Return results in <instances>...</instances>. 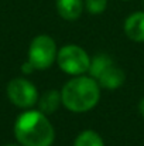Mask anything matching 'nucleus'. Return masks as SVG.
Listing matches in <instances>:
<instances>
[{
  "instance_id": "f257e3e1",
  "label": "nucleus",
  "mask_w": 144,
  "mask_h": 146,
  "mask_svg": "<svg viewBox=\"0 0 144 146\" xmlns=\"http://www.w3.org/2000/svg\"><path fill=\"white\" fill-rule=\"evenodd\" d=\"M14 136L21 146H51L55 141V129L43 112L26 111L16 119Z\"/></svg>"
},
{
  "instance_id": "f03ea898",
  "label": "nucleus",
  "mask_w": 144,
  "mask_h": 146,
  "mask_svg": "<svg viewBox=\"0 0 144 146\" xmlns=\"http://www.w3.org/2000/svg\"><path fill=\"white\" fill-rule=\"evenodd\" d=\"M62 105L74 112L84 113L93 109L100 99V85L92 77L76 75L64 84L61 90Z\"/></svg>"
},
{
  "instance_id": "7ed1b4c3",
  "label": "nucleus",
  "mask_w": 144,
  "mask_h": 146,
  "mask_svg": "<svg viewBox=\"0 0 144 146\" xmlns=\"http://www.w3.org/2000/svg\"><path fill=\"white\" fill-rule=\"evenodd\" d=\"M88 72L100 85V88L110 91L120 88L126 80L124 71L117 67L112 57L106 54H96L93 58H91V67Z\"/></svg>"
},
{
  "instance_id": "20e7f679",
  "label": "nucleus",
  "mask_w": 144,
  "mask_h": 146,
  "mask_svg": "<svg viewBox=\"0 0 144 146\" xmlns=\"http://www.w3.org/2000/svg\"><path fill=\"white\" fill-rule=\"evenodd\" d=\"M57 62L61 71L68 75H84L89 71L91 57L82 47L75 44H66L58 50Z\"/></svg>"
},
{
  "instance_id": "39448f33",
  "label": "nucleus",
  "mask_w": 144,
  "mask_h": 146,
  "mask_svg": "<svg viewBox=\"0 0 144 146\" xmlns=\"http://www.w3.org/2000/svg\"><path fill=\"white\" fill-rule=\"evenodd\" d=\"M57 44L52 37L40 34L33 38L28 47V62L34 70H48L57 61Z\"/></svg>"
},
{
  "instance_id": "423d86ee",
  "label": "nucleus",
  "mask_w": 144,
  "mask_h": 146,
  "mask_svg": "<svg viewBox=\"0 0 144 146\" xmlns=\"http://www.w3.org/2000/svg\"><path fill=\"white\" fill-rule=\"evenodd\" d=\"M7 97L9 101L23 109L31 108L38 102V91L36 88V85L28 81L27 78L23 77H17L13 78L9 84H7Z\"/></svg>"
},
{
  "instance_id": "0eeeda50",
  "label": "nucleus",
  "mask_w": 144,
  "mask_h": 146,
  "mask_svg": "<svg viewBox=\"0 0 144 146\" xmlns=\"http://www.w3.org/2000/svg\"><path fill=\"white\" fill-rule=\"evenodd\" d=\"M124 33L134 43H144V11L132 13L124 20Z\"/></svg>"
},
{
  "instance_id": "6e6552de",
  "label": "nucleus",
  "mask_w": 144,
  "mask_h": 146,
  "mask_svg": "<svg viewBox=\"0 0 144 146\" xmlns=\"http://www.w3.org/2000/svg\"><path fill=\"white\" fill-rule=\"evenodd\" d=\"M58 14L68 21H75L81 17L85 4L84 0H55Z\"/></svg>"
},
{
  "instance_id": "1a4fd4ad",
  "label": "nucleus",
  "mask_w": 144,
  "mask_h": 146,
  "mask_svg": "<svg viewBox=\"0 0 144 146\" xmlns=\"http://www.w3.org/2000/svg\"><path fill=\"white\" fill-rule=\"evenodd\" d=\"M38 111L43 112L44 115H51L54 112L58 111L59 105L62 104L61 99V91H55V90H48L45 91L41 97L38 98Z\"/></svg>"
},
{
  "instance_id": "9d476101",
  "label": "nucleus",
  "mask_w": 144,
  "mask_h": 146,
  "mask_svg": "<svg viewBox=\"0 0 144 146\" xmlns=\"http://www.w3.org/2000/svg\"><path fill=\"white\" fill-rule=\"evenodd\" d=\"M74 146H105V142L97 132L92 129H86V131H82L75 138Z\"/></svg>"
},
{
  "instance_id": "9b49d317",
  "label": "nucleus",
  "mask_w": 144,
  "mask_h": 146,
  "mask_svg": "<svg viewBox=\"0 0 144 146\" xmlns=\"http://www.w3.org/2000/svg\"><path fill=\"white\" fill-rule=\"evenodd\" d=\"M84 4L91 14H102L107 7V0H84Z\"/></svg>"
},
{
  "instance_id": "f8f14e48",
  "label": "nucleus",
  "mask_w": 144,
  "mask_h": 146,
  "mask_svg": "<svg viewBox=\"0 0 144 146\" xmlns=\"http://www.w3.org/2000/svg\"><path fill=\"white\" fill-rule=\"evenodd\" d=\"M21 71H23L24 74H30V72H33V71H34V67H33V65H31V64L27 61V62H24V64H23Z\"/></svg>"
},
{
  "instance_id": "ddd939ff",
  "label": "nucleus",
  "mask_w": 144,
  "mask_h": 146,
  "mask_svg": "<svg viewBox=\"0 0 144 146\" xmlns=\"http://www.w3.org/2000/svg\"><path fill=\"white\" fill-rule=\"evenodd\" d=\"M139 111H140V113L144 116V98H141L140 102H139Z\"/></svg>"
},
{
  "instance_id": "4468645a",
  "label": "nucleus",
  "mask_w": 144,
  "mask_h": 146,
  "mask_svg": "<svg viewBox=\"0 0 144 146\" xmlns=\"http://www.w3.org/2000/svg\"><path fill=\"white\" fill-rule=\"evenodd\" d=\"M4 146H21L20 143H7V145H4Z\"/></svg>"
},
{
  "instance_id": "2eb2a0df",
  "label": "nucleus",
  "mask_w": 144,
  "mask_h": 146,
  "mask_svg": "<svg viewBox=\"0 0 144 146\" xmlns=\"http://www.w3.org/2000/svg\"><path fill=\"white\" fill-rule=\"evenodd\" d=\"M143 3H144V0H143Z\"/></svg>"
}]
</instances>
